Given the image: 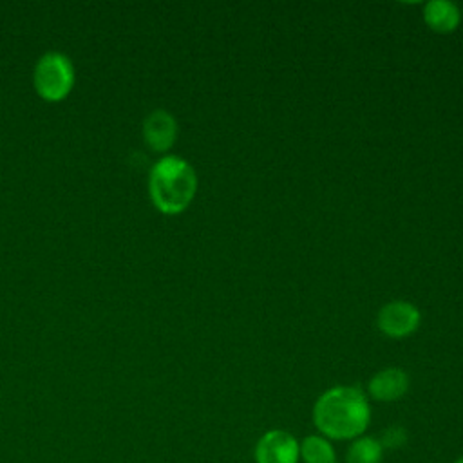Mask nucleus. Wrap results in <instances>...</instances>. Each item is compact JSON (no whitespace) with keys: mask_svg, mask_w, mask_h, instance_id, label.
Returning <instances> with one entry per match:
<instances>
[{"mask_svg":"<svg viewBox=\"0 0 463 463\" xmlns=\"http://www.w3.org/2000/svg\"><path fill=\"white\" fill-rule=\"evenodd\" d=\"M371 421L367 396L353 385H336L324 391L313 405V423L327 439L353 441Z\"/></svg>","mask_w":463,"mask_h":463,"instance_id":"nucleus-1","label":"nucleus"},{"mask_svg":"<svg viewBox=\"0 0 463 463\" xmlns=\"http://www.w3.org/2000/svg\"><path fill=\"white\" fill-rule=\"evenodd\" d=\"M197 192V174L179 156L157 159L148 172V194L154 206L168 215L184 212Z\"/></svg>","mask_w":463,"mask_h":463,"instance_id":"nucleus-2","label":"nucleus"},{"mask_svg":"<svg viewBox=\"0 0 463 463\" xmlns=\"http://www.w3.org/2000/svg\"><path fill=\"white\" fill-rule=\"evenodd\" d=\"M33 83L38 96L45 101L63 99L74 85V65L71 58L60 51L43 52L34 63Z\"/></svg>","mask_w":463,"mask_h":463,"instance_id":"nucleus-3","label":"nucleus"},{"mask_svg":"<svg viewBox=\"0 0 463 463\" xmlns=\"http://www.w3.org/2000/svg\"><path fill=\"white\" fill-rule=\"evenodd\" d=\"M255 463H298V439L282 429L266 430L253 447Z\"/></svg>","mask_w":463,"mask_h":463,"instance_id":"nucleus-4","label":"nucleus"},{"mask_svg":"<svg viewBox=\"0 0 463 463\" xmlns=\"http://www.w3.org/2000/svg\"><path fill=\"white\" fill-rule=\"evenodd\" d=\"M378 329L391 338H405L420 326V311L407 300H392L378 311Z\"/></svg>","mask_w":463,"mask_h":463,"instance_id":"nucleus-5","label":"nucleus"},{"mask_svg":"<svg viewBox=\"0 0 463 463\" xmlns=\"http://www.w3.org/2000/svg\"><path fill=\"white\" fill-rule=\"evenodd\" d=\"M143 137L152 150H168L177 137L175 118L165 109L152 110L143 121Z\"/></svg>","mask_w":463,"mask_h":463,"instance_id":"nucleus-6","label":"nucleus"},{"mask_svg":"<svg viewBox=\"0 0 463 463\" xmlns=\"http://www.w3.org/2000/svg\"><path fill=\"white\" fill-rule=\"evenodd\" d=\"M409 391V376L403 369L387 367L371 376L367 392L376 402H396Z\"/></svg>","mask_w":463,"mask_h":463,"instance_id":"nucleus-7","label":"nucleus"},{"mask_svg":"<svg viewBox=\"0 0 463 463\" xmlns=\"http://www.w3.org/2000/svg\"><path fill=\"white\" fill-rule=\"evenodd\" d=\"M427 25L436 33H452L459 24V9L447 0H432L423 7Z\"/></svg>","mask_w":463,"mask_h":463,"instance_id":"nucleus-8","label":"nucleus"},{"mask_svg":"<svg viewBox=\"0 0 463 463\" xmlns=\"http://www.w3.org/2000/svg\"><path fill=\"white\" fill-rule=\"evenodd\" d=\"M302 463H338L336 450L331 439L322 434H309L298 441Z\"/></svg>","mask_w":463,"mask_h":463,"instance_id":"nucleus-9","label":"nucleus"},{"mask_svg":"<svg viewBox=\"0 0 463 463\" xmlns=\"http://www.w3.org/2000/svg\"><path fill=\"white\" fill-rule=\"evenodd\" d=\"M383 447L376 436L362 434L345 450V463H382Z\"/></svg>","mask_w":463,"mask_h":463,"instance_id":"nucleus-10","label":"nucleus"},{"mask_svg":"<svg viewBox=\"0 0 463 463\" xmlns=\"http://www.w3.org/2000/svg\"><path fill=\"white\" fill-rule=\"evenodd\" d=\"M378 439H380L383 450L385 449H400L407 441V430L400 425H391L382 432V436Z\"/></svg>","mask_w":463,"mask_h":463,"instance_id":"nucleus-11","label":"nucleus"},{"mask_svg":"<svg viewBox=\"0 0 463 463\" xmlns=\"http://www.w3.org/2000/svg\"><path fill=\"white\" fill-rule=\"evenodd\" d=\"M454 463H463V456H459V458H456V459H454Z\"/></svg>","mask_w":463,"mask_h":463,"instance_id":"nucleus-12","label":"nucleus"}]
</instances>
